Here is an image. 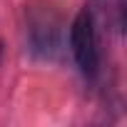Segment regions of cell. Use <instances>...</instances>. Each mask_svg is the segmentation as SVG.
I'll return each mask as SVG.
<instances>
[{"instance_id": "cell-1", "label": "cell", "mask_w": 127, "mask_h": 127, "mask_svg": "<svg viewBox=\"0 0 127 127\" xmlns=\"http://www.w3.org/2000/svg\"><path fill=\"white\" fill-rule=\"evenodd\" d=\"M70 47L75 55L77 67L87 75L95 77L100 67V50H97V35H95V20L87 10H80L77 18L72 20L70 28Z\"/></svg>"}, {"instance_id": "cell-2", "label": "cell", "mask_w": 127, "mask_h": 127, "mask_svg": "<svg viewBox=\"0 0 127 127\" xmlns=\"http://www.w3.org/2000/svg\"><path fill=\"white\" fill-rule=\"evenodd\" d=\"M0 52H3V47H0Z\"/></svg>"}]
</instances>
